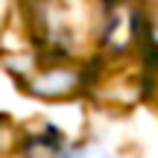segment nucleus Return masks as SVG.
Returning a JSON list of instances; mask_svg holds the SVG:
<instances>
[{"instance_id":"nucleus-1","label":"nucleus","mask_w":158,"mask_h":158,"mask_svg":"<svg viewBox=\"0 0 158 158\" xmlns=\"http://www.w3.org/2000/svg\"><path fill=\"white\" fill-rule=\"evenodd\" d=\"M32 35L50 53H64L73 41V3L70 0H23Z\"/></svg>"},{"instance_id":"nucleus-2","label":"nucleus","mask_w":158,"mask_h":158,"mask_svg":"<svg viewBox=\"0 0 158 158\" xmlns=\"http://www.w3.org/2000/svg\"><path fill=\"white\" fill-rule=\"evenodd\" d=\"M50 62H38L32 64L29 73L21 76V85L35 97L44 100H68L76 97L85 88V73L79 68H73L70 62H64V53H47Z\"/></svg>"},{"instance_id":"nucleus-3","label":"nucleus","mask_w":158,"mask_h":158,"mask_svg":"<svg viewBox=\"0 0 158 158\" xmlns=\"http://www.w3.org/2000/svg\"><path fill=\"white\" fill-rule=\"evenodd\" d=\"M23 158H64V138L56 129H44L23 143Z\"/></svg>"},{"instance_id":"nucleus-4","label":"nucleus","mask_w":158,"mask_h":158,"mask_svg":"<svg viewBox=\"0 0 158 158\" xmlns=\"http://www.w3.org/2000/svg\"><path fill=\"white\" fill-rule=\"evenodd\" d=\"M64 158H114V155L106 147H100V143H82V147H76L73 152H68Z\"/></svg>"},{"instance_id":"nucleus-5","label":"nucleus","mask_w":158,"mask_h":158,"mask_svg":"<svg viewBox=\"0 0 158 158\" xmlns=\"http://www.w3.org/2000/svg\"><path fill=\"white\" fill-rule=\"evenodd\" d=\"M147 94L158 97V50L147 56Z\"/></svg>"}]
</instances>
